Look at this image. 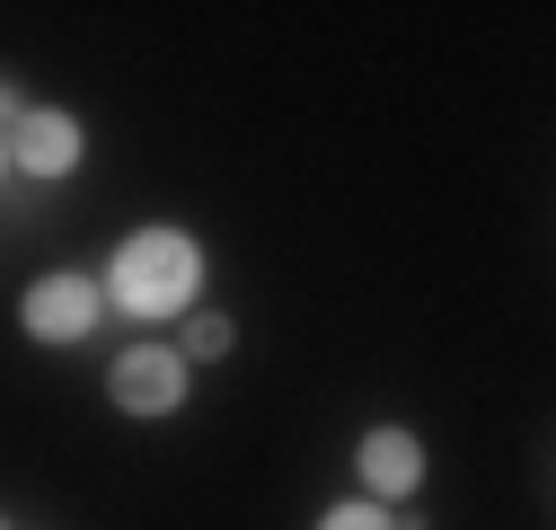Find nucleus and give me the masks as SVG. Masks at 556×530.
Listing matches in <instances>:
<instances>
[{
	"label": "nucleus",
	"instance_id": "obj_1",
	"mask_svg": "<svg viewBox=\"0 0 556 530\" xmlns=\"http://www.w3.org/2000/svg\"><path fill=\"white\" fill-rule=\"evenodd\" d=\"M203 283H213V256H203V239L186 230V222H132L115 248H106V265H98V292H106V310L115 318H132V327H177L194 301H203Z\"/></svg>",
	"mask_w": 556,
	"mask_h": 530
},
{
	"label": "nucleus",
	"instance_id": "obj_2",
	"mask_svg": "<svg viewBox=\"0 0 556 530\" xmlns=\"http://www.w3.org/2000/svg\"><path fill=\"white\" fill-rule=\"evenodd\" d=\"M106 327V292L89 265H45V275L18 292V337L45 345V354H80Z\"/></svg>",
	"mask_w": 556,
	"mask_h": 530
},
{
	"label": "nucleus",
	"instance_id": "obj_3",
	"mask_svg": "<svg viewBox=\"0 0 556 530\" xmlns=\"http://www.w3.org/2000/svg\"><path fill=\"white\" fill-rule=\"evenodd\" d=\"M106 398H115V416H132V425L186 416V398H194V363H186L168 337H132V345L106 363Z\"/></svg>",
	"mask_w": 556,
	"mask_h": 530
},
{
	"label": "nucleus",
	"instance_id": "obj_4",
	"mask_svg": "<svg viewBox=\"0 0 556 530\" xmlns=\"http://www.w3.org/2000/svg\"><path fill=\"white\" fill-rule=\"evenodd\" d=\"M425 478H433V442L415 425H363L354 433V495L363 504L406 513L415 495H425Z\"/></svg>",
	"mask_w": 556,
	"mask_h": 530
},
{
	"label": "nucleus",
	"instance_id": "obj_5",
	"mask_svg": "<svg viewBox=\"0 0 556 530\" xmlns=\"http://www.w3.org/2000/svg\"><path fill=\"white\" fill-rule=\"evenodd\" d=\"M89 168V124H80V106H45V98H27V115L10 124V177H27V186H62V177H80Z\"/></svg>",
	"mask_w": 556,
	"mask_h": 530
},
{
	"label": "nucleus",
	"instance_id": "obj_6",
	"mask_svg": "<svg viewBox=\"0 0 556 530\" xmlns=\"http://www.w3.org/2000/svg\"><path fill=\"white\" fill-rule=\"evenodd\" d=\"M168 345H177L194 371H203V363H230V354H239V318H230L222 301H194V310L177 318V337H168Z\"/></svg>",
	"mask_w": 556,
	"mask_h": 530
},
{
	"label": "nucleus",
	"instance_id": "obj_7",
	"mask_svg": "<svg viewBox=\"0 0 556 530\" xmlns=\"http://www.w3.org/2000/svg\"><path fill=\"white\" fill-rule=\"evenodd\" d=\"M309 530H397V513H389V504H363V495H336Z\"/></svg>",
	"mask_w": 556,
	"mask_h": 530
},
{
	"label": "nucleus",
	"instance_id": "obj_8",
	"mask_svg": "<svg viewBox=\"0 0 556 530\" xmlns=\"http://www.w3.org/2000/svg\"><path fill=\"white\" fill-rule=\"evenodd\" d=\"M18 115H27V89H18V80H10V72H0V132H10V124H18Z\"/></svg>",
	"mask_w": 556,
	"mask_h": 530
},
{
	"label": "nucleus",
	"instance_id": "obj_9",
	"mask_svg": "<svg viewBox=\"0 0 556 530\" xmlns=\"http://www.w3.org/2000/svg\"><path fill=\"white\" fill-rule=\"evenodd\" d=\"M0 186H10V132H0Z\"/></svg>",
	"mask_w": 556,
	"mask_h": 530
},
{
	"label": "nucleus",
	"instance_id": "obj_10",
	"mask_svg": "<svg viewBox=\"0 0 556 530\" xmlns=\"http://www.w3.org/2000/svg\"><path fill=\"white\" fill-rule=\"evenodd\" d=\"M0 530H10V513H0Z\"/></svg>",
	"mask_w": 556,
	"mask_h": 530
}]
</instances>
